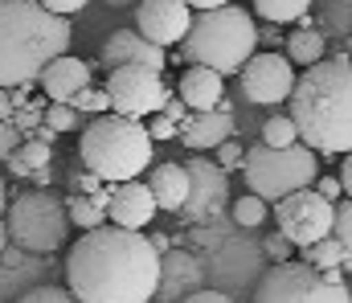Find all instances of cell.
<instances>
[{
    "label": "cell",
    "mask_w": 352,
    "mask_h": 303,
    "mask_svg": "<svg viewBox=\"0 0 352 303\" xmlns=\"http://www.w3.org/2000/svg\"><path fill=\"white\" fill-rule=\"evenodd\" d=\"M66 283L78 303H156L160 250L135 229H90L66 254Z\"/></svg>",
    "instance_id": "obj_1"
},
{
    "label": "cell",
    "mask_w": 352,
    "mask_h": 303,
    "mask_svg": "<svg viewBox=\"0 0 352 303\" xmlns=\"http://www.w3.org/2000/svg\"><path fill=\"white\" fill-rule=\"evenodd\" d=\"M287 115L299 127V144H307L316 156H336L352 152V58L336 54L324 58L320 66L303 70Z\"/></svg>",
    "instance_id": "obj_2"
},
{
    "label": "cell",
    "mask_w": 352,
    "mask_h": 303,
    "mask_svg": "<svg viewBox=\"0 0 352 303\" xmlns=\"http://www.w3.org/2000/svg\"><path fill=\"white\" fill-rule=\"evenodd\" d=\"M70 21L37 0H0V91L29 87L50 62L70 54Z\"/></svg>",
    "instance_id": "obj_3"
},
{
    "label": "cell",
    "mask_w": 352,
    "mask_h": 303,
    "mask_svg": "<svg viewBox=\"0 0 352 303\" xmlns=\"http://www.w3.org/2000/svg\"><path fill=\"white\" fill-rule=\"evenodd\" d=\"M254 49H258L254 16L246 8H238V4H226V8L192 16V29L180 41L176 58L188 62V66H205V70H217L221 78H230V74H242V66L254 58Z\"/></svg>",
    "instance_id": "obj_4"
},
{
    "label": "cell",
    "mask_w": 352,
    "mask_h": 303,
    "mask_svg": "<svg viewBox=\"0 0 352 303\" xmlns=\"http://www.w3.org/2000/svg\"><path fill=\"white\" fill-rule=\"evenodd\" d=\"M152 144L156 139L148 135V123L107 111L82 127L78 156H82V168L102 177L107 185H127L152 164Z\"/></svg>",
    "instance_id": "obj_5"
},
{
    "label": "cell",
    "mask_w": 352,
    "mask_h": 303,
    "mask_svg": "<svg viewBox=\"0 0 352 303\" xmlns=\"http://www.w3.org/2000/svg\"><path fill=\"white\" fill-rule=\"evenodd\" d=\"M242 177H246L250 193L263 197L274 209L283 197H291L299 189H316V181H320V156L307 144H295V148L254 144V148H246Z\"/></svg>",
    "instance_id": "obj_6"
},
{
    "label": "cell",
    "mask_w": 352,
    "mask_h": 303,
    "mask_svg": "<svg viewBox=\"0 0 352 303\" xmlns=\"http://www.w3.org/2000/svg\"><path fill=\"white\" fill-rule=\"evenodd\" d=\"M4 229L16 250L54 254V250H66V242H70V209L50 189H25L8 201Z\"/></svg>",
    "instance_id": "obj_7"
},
{
    "label": "cell",
    "mask_w": 352,
    "mask_h": 303,
    "mask_svg": "<svg viewBox=\"0 0 352 303\" xmlns=\"http://www.w3.org/2000/svg\"><path fill=\"white\" fill-rule=\"evenodd\" d=\"M254 303H352L344 275H324L307 262H283L266 267V275L254 287Z\"/></svg>",
    "instance_id": "obj_8"
},
{
    "label": "cell",
    "mask_w": 352,
    "mask_h": 303,
    "mask_svg": "<svg viewBox=\"0 0 352 303\" xmlns=\"http://www.w3.org/2000/svg\"><path fill=\"white\" fill-rule=\"evenodd\" d=\"M274 221H278V234L295 242V250H307V246L332 238L336 205L324 201L316 189H299V193H291L274 205Z\"/></svg>",
    "instance_id": "obj_9"
},
{
    "label": "cell",
    "mask_w": 352,
    "mask_h": 303,
    "mask_svg": "<svg viewBox=\"0 0 352 303\" xmlns=\"http://www.w3.org/2000/svg\"><path fill=\"white\" fill-rule=\"evenodd\" d=\"M107 95H111V111L140 119L144 115H160L164 102L173 99V91L164 87V74L148 70V66H123L115 74H107Z\"/></svg>",
    "instance_id": "obj_10"
},
{
    "label": "cell",
    "mask_w": 352,
    "mask_h": 303,
    "mask_svg": "<svg viewBox=\"0 0 352 303\" xmlns=\"http://www.w3.org/2000/svg\"><path fill=\"white\" fill-rule=\"evenodd\" d=\"M238 82H242V95H246L250 102H258V106H274V102L291 99L299 74H295V66H291L287 54H270V49H266V54H254V58L242 66Z\"/></svg>",
    "instance_id": "obj_11"
},
{
    "label": "cell",
    "mask_w": 352,
    "mask_h": 303,
    "mask_svg": "<svg viewBox=\"0 0 352 303\" xmlns=\"http://www.w3.org/2000/svg\"><path fill=\"white\" fill-rule=\"evenodd\" d=\"M188 201L180 209V217L184 221H213L226 201H230V185H226V168H217V160H205V156H192L188 164Z\"/></svg>",
    "instance_id": "obj_12"
},
{
    "label": "cell",
    "mask_w": 352,
    "mask_h": 303,
    "mask_svg": "<svg viewBox=\"0 0 352 303\" xmlns=\"http://www.w3.org/2000/svg\"><path fill=\"white\" fill-rule=\"evenodd\" d=\"M135 29H140L152 45L168 49L173 41H184V37H188V29H192V8H188L184 0H140V8H135Z\"/></svg>",
    "instance_id": "obj_13"
},
{
    "label": "cell",
    "mask_w": 352,
    "mask_h": 303,
    "mask_svg": "<svg viewBox=\"0 0 352 303\" xmlns=\"http://www.w3.org/2000/svg\"><path fill=\"white\" fill-rule=\"evenodd\" d=\"M98 66H102L107 74H115V70H123V66H148V70L164 74L168 54H164L160 45H152L140 29H115V33L102 41V49H98Z\"/></svg>",
    "instance_id": "obj_14"
},
{
    "label": "cell",
    "mask_w": 352,
    "mask_h": 303,
    "mask_svg": "<svg viewBox=\"0 0 352 303\" xmlns=\"http://www.w3.org/2000/svg\"><path fill=\"white\" fill-rule=\"evenodd\" d=\"M230 139H238V119L230 102H221L217 111H188V119L180 123V144L188 152H217Z\"/></svg>",
    "instance_id": "obj_15"
},
{
    "label": "cell",
    "mask_w": 352,
    "mask_h": 303,
    "mask_svg": "<svg viewBox=\"0 0 352 303\" xmlns=\"http://www.w3.org/2000/svg\"><path fill=\"white\" fill-rule=\"evenodd\" d=\"M197 291H205V262L192 250H168L160 254V303H184Z\"/></svg>",
    "instance_id": "obj_16"
},
{
    "label": "cell",
    "mask_w": 352,
    "mask_h": 303,
    "mask_svg": "<svg viewBox=\"0 0 352 303\" xmlns=\"http://www.w3.org/2000/svg\"><path fill=\"white\" fill-rule=\"evenodd\" d=\"M160 213V205L152 197L148 181H127V185H115V197H111V209H107V221L119 225V229H135L144 234L152 225V217Z\"/></svg>",
    "instance_id": "obj_17"
},
{
    "label": "cell",
    "mask_w": 352,
    "mask_h": 303,
    "mask_svg": "<svg viewBox=\"0 0 352 303\" xmlns=\"http://www.w3.org/2000/svg\"><path fill=\"white\" fill-rule=\"evenodd\" d=\"M37 82H41V95H45L50 102H74L90 87V66L82 62V58L62 54L58 62L45 66V74H41Z\"/></svg>",
    "instance_id": "obj_18"
},
{
    "label": "cell",
    "mask_w": 352,
    "mask_h": 303,
    "mask_svg": "<svg viewBox=\"0 0 352 303\" xmlns=\"http://www.w3.org/2000/svg\"><path fill=\"white\" fill-rule=\"evenodd\" d=\"M176 99L184 102L188 111H217L226 102V78L217 70L205 66H188L176 82Z\"/></svg>",
    "instance_id": "obj_19"
},
{
    "label": "cell",
    "mask_w": 352,
    "mask_h": 303,
    "mask_svg": "<svg viewBox=\"0 0 352 303\" xmlns=\"http://www.w3.org/2000/svg\"><path fill=\"white\" fill-rule=\"evenodd\" d=\"M148 189L160 205V213H180L188 201V168L184 164H156L148 172Z\"/></svg>",
    "instance_id": "obj_20"
},
{
    "label": "cell",
    "mask_w": 352,
    "mask_h": 303,
    "mask_svg": "<svg viewBox=\"0 0 352 303\" xmlns=\"http://www.w3.org/2000/svg\"><path fill=\"white\" fill-rule=\"evenodd\" d=\"M287 58H291V66H303V70H311V66H320L324 62V54H328V41H324V33L311 25V16H303L299 21V29H291L287 33Z\"/></svg>",
    "instance_id": "obj_21"
},
{
    "label": "cell",
    "mask_w": 352,
    "mask_h": 303,
    "mask_svg": "<svg viewBox=\"0 0 352 303\" xmlns=\"http://www.w3.org/2000/svg\"><path fill=\"white\" fill-rule=\"evenodd\" d=\"M50 160H54V148H45V144H37V139H25V144L4 160V168H8L12 177H41V172L50 168Z\"/></svg>",
    "instance_id": "obj_22"
},
{
    "label": "cell",
    "mask_w": 352,
    "mask_h": 303,
    "mask_svg": "<svg viewBox=\"0 0 352 303\" xmlns=\"http://www.w3.org/2000/svg\"><path fill=\"white\" fill-rule=\"evenodd\" d=\"M316 0H254V12L270 25H299Z\"/></svg>",
    "instance_id": "obj_23"
},
{
    "label": "cell",
    "mask_w": 352,
    "mask_h": 303,
    "mask_svg": "<svg viewBox=\"0 0 352 303\" xmlns=\"http://www.w3.org/2000/svg\"><path fill=\"white\" fill-rule=\"evenodd\" d=\"M299 262H307V267H316L324 275H336V271H344V250H340L336 238H324V242L299 250Z\"/></svg>",
    "instance_id": "obj_24"
},
{
    "label": "cell",
    "mask_w": 352,
    "mask_h": 303,
    "mask_svg": "<svg viewBox=\"0 0 352 303\" xmlns=\"http://www.w3.org/2000/svg\"><path fill=\"white\" fill-rule=\"evenodd\" d=\"M184 119H188V106L173 95V99L164 102V111L148 123V135H152V139H173V135H180V123H184Z\"/></svg>",
    "instance_id": "obj_25"
},
{
    "label": "cell",
    "mask_w": 352,
    "mask_h": 303,
    "mask_svg": "<svg viewBox=\"0 0 352 303\" xmlns=\"http://www.w3.org/2000/svg\"><path fill=\"white\" fill-rule=\"evenodd\" d=\"M266 148H295L299 144V127H295V119L291 115H270L263 123V139Z\"/></svg>",
    "instance_id": "obj_26"
},
{
    "label": "cell",
    "mask_w": 352,
    "mask_h": 303,
    "mask_svg": "<svg viewBox=\"0 0 352 303\" xmlns=\"http://www.w3.org/2000/svg\"><path fill=\"white\" fill-rule=\"evenodd\" d=\"M266 213H270V205H266L263 197H254V193H246V197H238V201H234V221H238L242 229L263 225Z\"/></svg>",
    "instance_id": "obj_27"
},
{
    "label": "cell",
    "mask_w": 352,
    "mask_h": 303,
    "mask_svg": "<svg viewBox=\"0 0 352 303\" xmlns=\"http://www.w3.org/2000/svg\"><path fill=\"white\" fill-rule=\"evenodd\" d=\"M332 238L340 242V250H344V271L352 275V201L336 205V229H332Z\"/></svg>",
    "instance_id": "obj_28"
},
{
    "label": "cell",
    "mask_w": 352,
    "mask_h": 303,
    "mask_svg": "<svg viewBox=\"0 0 352 303\" xmlns=\"http://www.w3.org/2000/svg\"><path fill=\"white\" fill-rule=\"evenodd\" d=\"M70 106H74L82 119H87V115H90V119H98V115H107V111H111V95H107V87H87V91L70 102Z\"/></svg>",
    "instance_id": "obj_29"
},
{
    "label": "cell",
    "mask_w": 352,
    "mask_h": 303,
    "mask_svg": "<svg viewBox=\"0 0 352 303\" xmlns=\"http://www.w3.org/2000/svg\"><path fill=\"white\" fill-rule=\"evenodd\" d=\"M45 127H54L58 135H62V131H78V127H82V115H78L70 102H50V111H45Z\"/></svg>",
    "instance_id": "obj_30"
},
{
    "label": "cell",
    "mask_w": 352,
    "mask_h": 303,
    "mask_svg": "<svg viewBox=\"0 0 352 303\" xmlns=\"http://www.w3.org/2000/svg\"><path fill=\"white\" fill-rule=\"evenodd\" d=\"M16 303H78V295L70 287H33V291H25Z\"/></svg>",
    "instance_id": "obj_31"
},
{
    "label": "cell",
    "mask_w": 352,
    "mask_h": 303,
    "mask_svg": "<svg viewBox=\"0 0 352 303\" xmlns=\"http://www.w3.org/2000/svg\"><path fill=\"white\" fill-rule=\"evenodd\" d=\"M266 258H270V267H283V262H295V258H291V254H295V242H291V238H283V234H278V229H274V234H270V238H266Z\"/></svg>",
    "instance_id": "obj_32"
},
{
    "label": "cell",
    "mask_w": 352,
    "mask_h": 303,
    "mask_svg": "<svg viewBox=\"0 0 352 303\" xmlns=\"http://www.w3.org/2000/svg\"><path fill=\"white\" fill-rule=\"evenodd\" d=\"M242 164H246V144H242V139H230V144L217 148V168L234 172V168H242Z\"/></svg>",
    "instance_id": "obj_33"
},
{
    "label": "cell",
    "mask_w": 352,
    "mask_h": 303,
    "mask_svg": "<svg viewBox=\"0 0 352 303\" xmlns=\"http://www.w3.org/2000/svg\"><path fill=\"white\" fill-rule=\"evenodd\" d=\"M33 95V87H12V91H0V123H12L16 106Z\"/></svg>",
    "instance_id": "obj_34"
},
{
    "label": "cell",
    "mask_w": 352,
    "mask_h": 303,
    "mask_svg": "<svg viewBox=\"0 0 352 303\" xmlns=\"http://www.w3.org/2000/svg\"><path fill=\"white\" fill-rule=\"evenodd\" d=\"M70 185H74V193H82V197H98L102 189H107V181L102 177H94V172H70Z\"/></svg>",
    "instance_id": "obj_35"
},
{
    "label": "cell",
    "mask_w": 352,
    "mask_h": 303,
    "mask_svg": "<svg viewBox=\"0 0 352 303\" xmlns=\"http://www.w3.org/2000/svg\"><path fill=\"white\" fill-rule=\"evenodd\" d=\"M21 144H25V135H21L12 123H0V160H8Z\"/></svg>",
    "instance_id": "obj_36"
},
{
    "label": "cell",
    "mask_w": 352,
    "mask_h": 303,
    "mask_svg": "<svg viewBox=\"0 0 352 303\" xmlns=\"http://www.w3.org/2000/svg\"><path fill=\"white\" fill-rule=\"evenodd\" d=\"M316 193H320V197H324V201H340V197H344V185H340V177H332V172H328V177H320V181H316Z\"/></svg>",
    "instance_id": "obj_37"
},
{
    "label": "cell",
    "mask_w": 352,
    "mask_h": 303,
    "mask_svg": "<svg viewBox=\"0 0 352 303\" xmlns=\"http://www.w3.org/2000/svg\"><path fill=\"white\" fill-rule=\"evenodd\" d=\"M41 8H50L54 16H70V12H78V8H87V0H37Z\"/></svg>",
    "instance_id": "obj_38"
},
{
    "label": "cell",
    "mask_w": 352,
    "mask_h": 303,
    "mask_svg": "<svg viewBox=\"0 0 352 303\" xmlns=\"http://www.w3.org/2000/svg\"><path fill=\"white\" fill-rule=\"evenodd\" d=\"M336 177H340V185H344V197L352 201V152L344 156V164H340V172H336Z\"/></svg>",
    "instance_id": "obj_39"
},
{
    "label": "cell",
    "mask_w": 352,
    "mask_h": 303,
    "mask_svg": "<svg viewBox=\"0 0 352 303\" xmlns=\"http://www.w3.org/2000/svg\"><path fill=\"white\" fill-rule=\"evenodd\" d=\"M184 303H234L230 295H221V291H197L192 300H184Z\"/></svg>",
    "instance_id": "obj_40"
},
{
    "label": "cell",
    "mask_w": 352,
    "mask_h": 303,
    "mask_svg": "<svg viewBox=\"0 0 352 303\" xmlns=\"http://www.w3.org/2000/svg\"><path fill=\"white\" fill-rule=\"evenodd\" d=\"M188 8H197V12H213V8H226V4H234V0H184Z\"/></svg>",
    "instance_id": "obj_41"
},
{
    "label": "cell",
    "mask_w": 352,
    "mask_h": 303,
    "mask_svg": "<svg viewBox=\"0 0 352 303\" xmlns=\"http://www.w3.org/2000/svg\"><path fill=\"white\" fill-rule=\"evenodd\" d=\"M33 139H37V144H45V148H50V144H54V139H58V131H54V127H45V123H41V127H37V131H33Z\"/></svg>",
    "instance_id": "obj_42"
},
{
    "label": "cell",
    "mask_w": 352,
    "mask_h": 303,
    "mask_svg": "<svg viewBox=\"0 0 352 303\" xmlns=\"http://www.w3.org/2000/svg\"><path fill=\"white\" fill-rule=\"evenodd\" d=\"M258 41H266V45H270V41H283V45H287V37H278V29H274V25H266L263 33H258Z\"/></svg>",
    "instance_id": "obj_43"
},
{
    "label": "cell",
    "mask_w": 352,
    "mask_h": 303,
    "mask_svg": "<svg viewBox=\"0 0 352 303\" xmlns=\"http://www.w3.org/2000/svg\"><path fill=\"white\" fill-rule=\"evenodd\" d=\"M4 213L8 209H4V172H0V225H4Z\"/></svg>",
    "instance_id": "obj_44"
},
{
    "label": "cell",
    "mask_w": 352,
    "mask_h": 303,
    "mask_svg": "<svg viewBox=\"0 0 352 303\" xmlns=\"http://www.w3.org/2000/svg\"><path fill=\"white\" fill-rule=\"evenodd\" d=\"M8 242H12V238H8V229H4V225H0V254H4V250H8Z\"/></svg>",
    "instance_id": "obj_45"
},
{
    "label": "cell",
    "mask_w": 352,
    "mask_h": 303,
    "mask_svg": "<svg viewBox=\"0 0 352 303\" xmlns=\"http://www.w3.org/2000/svg\"><path fill=\"white\" fill-rule=\"evenodd\" d=\"M102 4H111V8H127V4H135V0H102Z\"/></svg>",
    "instance_id": "obj_46"
}]
</instances>
